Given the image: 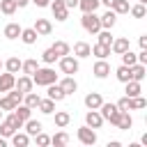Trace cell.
<instances>
[{
  "mask_svg": "<svg viewBox=\"0 0 147 147\" xmlns=\"http://www.w3.org/2000/svg\"><path fill=\"white\" fill-rule=\"evenodd\" d=\"M115 106H117L119 110H129V96H122V99H119Z\"/></svg>",
  "mask_w": 147,
  "mask_h": 147,
  "instance_id": "obj_46",
  "label": "cell"
},
{
  "mask_svg": "<svg viewBox=\"0 0 147 147\" xmlns=\"http://www.w3.org/2000/svg\"><path fill=\"white\" fill-rule=\"evenodd\" d=\"M37 108H39L44 115H53V113H55V101L48 99V96H46V99H39V106H37Z\"/></svg>",
  "mask_w": 147,
  "mask_h": 147,
  "instance_id": "obj_31",
  "label": "cell"
},
{
  "mask_svg": "<svg viewBox=\"0 0 147 147\" xmlns=\"http://www.w3.org/2000/svg\"><path fill=\"white\" fill-rule=\"evenodd\" d=\"M138 2H140V5H147V0H138Z\"/></svg>",
  "mask_w": 147,
  "mask_h": 147,
  "instance_id": "obj_54",
  "label": "cell"
},
{
  "mask_svg": "<svg viewBox=\"0 0 147 147\" xmlns=\"http://www.w3.org/2000/svg\"><path fill=\"white\" fill-rule=\"evenodd\" d=\"M124 85H126V90H124L126 96H138V94H142V85H140L138 80H126Z\"/></svg>",
  "mask_w": 147,
  "mask_h": 147,
  "instance_id": "obj_29",
  "label": "cell"
},
{
  "mask_svg": "<svg viewBox=\"0 0 147 147\" xmlns=\"http://www.w3.org/2000/svg\"><path fill=\"white\" fill-rule=\"evenodd\" d=\"M129 14L133 16V18H145V14H147V9H145V5H131L129 7Z\"/></svg>",
  "mask_w": 147,
  "mask_h": 147,
  "instance_id": "obj_41",
  "label": "cell"
},
{
  "mask_svg": "<svg viewBox=\"0 0 147 147\" xmlns=\"http://www.w3.org/2000/svg\"><path fill=\"white\" fill-rule=\"evenodd\" d=\"M32 83L39 85V87H46V85H51V83H57V74H55V69H51V67H39V69L32 74Z\"/></svg>",
  "mask_w": 147,
  "mask_h": 147,
  "instance_id": "obj_1",
  "label": "cell"
},
{
  "mask_svg": "<svg viewBox=\"0 0 147 147\" xmlns=\"http://www.w3.org/2000/svg\"><path fill=\"white\" fill-rule=\"evenodd\" d=\"M129 48H131V44H129L126 37H117V39H113V44H110V51H113L115 55H122V53L129 51Z\"/></svg>",
  "mask_w": 147,
  "mask_h": 147,
  "instance_id": "obj_12",
  "label": "cell"
},
{
  "mask_svg": "<svg viewBox=\"0 0 147 147\" xmlns=\"http://www.w3.org/2000/svg\"><path fill=\"white\" fill-rule=\"evenodd\" d=\"M14 2H16V7H21V9H23V7H28V5H30V0H14Z\"/></svg>",
  "mask_w": 147,
  "mask_h": 147,
  "instance_id": "obj_51",
  "label": "cell"
},
{
  "mask_svg": "<svg viewBox=\"0 0 147 147\" xmlns=\"http://www.w3.org/2000/svg\"><path fill=\"white\" fill-rule=\"evenodd\" d=\"M14 87L21 92V94H25V92H30L32 87H34V83H32V76H21V78H16V83H14Z\"/></svg>",
  "mask_w": 147,
  "mask_h": 147,
  "instance_id": "obj_14",
  "label": "cell"
},
{
  "mask_svg": "<svg viewBox=\"0 0 147 147\" xmlns=\"http://www.w3.org/2000/svg\"><path fill=\"white\" fill-rule=\"evenodd\" d=\"M131 126H133V117L129 115V110H122L119 122H117V129L119 131H131Z\"/></svg>",
  "mask_w": 147,
  "mask_h": 147,
  "instance_id": "obj_21",
  "label": "cell"
},
{
  "mask_svg": "<svg viewBox=\"0 0 147 147\" xmlns=\"http://www.w3.org/2000/svg\"><path fill=\"white\" fill-rule=\"evenodd\" d=\"M129 7H131V5H129V0H115L110 9L119 16V14H129Z\"/></svg>",
  "mask_w": 147,
  "mask_h": 147,
  "instance_id": "obj_40",
  "label": "cell"
},
{
  "mask_svg": "<svg viewBox=\"0 0 147 147\" xmlns=\"http://www.w3.org/2000/svg\"><path fill=\"white\" fill-rule=\"evenodd\" d=\"M0 69H2V60H0Z\"/></svg>",
  "mask_w": 147,
  "mask_h": 147,
  "instance_id": "obj_55",
  "label": "cell"
},
{
  "mask_svg": "<svg viewBox=\"0 0 147 147\" xmlns=\"http://www.w3.org/2000/svg\"><path fill=\"white\" fill-rule=\"evenodd\" d=\"M129 69H131V80H138V83L145 80V76H147V67H145V64L136 62V64H131Z\"/></svg>",
  "mask_w": 147,
  "mask_h": 147,
  "instance_id": "obj_18",
  "label": "cell"
},
{
  "mask_svg": "<svg viewBox=\"0 0 147 147\" xmlns=\"http://www.w3.org/2000/svg\"><path fill=\"white\" fill-rule=\"evenodd\" d=\"M46 87H48V99H53V101H62V99L67 96L57 83H51V85H46Z\"/></svg>",
  "mask_w": 147,
  "mask_h": 147,
  "instance_id": "obj_23",
  "label": "cell"
},
{
  "mask_svg": "<svg viewBox=\"0 0 147 147\" xmlns=\"http://www.w3.org/2000/svg\"><path fill=\"white\" fill-rule=\"evenodd\" d=\"M0 119H2V110H0Z\"/></svg>",
  "mask_w": 147,
  "mask_h": 147,
  "instance_id": "obj_56",
  "label": "cell"
},
{
  "mask_svg": "<svg viewBox=\"0 0 147 147\" xmlns=\"http://www.w3.org/2000/svg\"><path fill=\"white\" fill-rule=\"evenodd\" d=\"M51 145H55V147H64V145H69V133L57 131V133L51 138Z\"/></svg>",
  "mask_w": 147,
  "mask_h": 147,
  "instance_id": "obj_38",
  "label": "cell"
},
{
  "mask_svg": "<svg viewBox=\"0 0 147 147\" xmlns=\"http://www.w3.org/2000/svg\"><path fill=\"white\" fill-rule=\"evenodd\" d=\"M21 62H23V60H18L16 55H11L7 62H2V67H5L9 74H18V71H21Z\"/></svg>",
  "mask_w": 147,
  "mask_h": 147,
  "instance_id": "obj_28",
  "label": "cell"
},
{
  "mask_svg": "<svg viewBox=\"0 0 147 147\" xmlns=\"http://www.w3.org/2000/svg\"><path fill=\"white\" fill-rule=\"evenodd\" d=\"M39 99H41V96H39L37 92H32V90H30V92H25V94H23V101H21V103H25L28 108H32V110H34V108L39 106Z\"/></svg>",
  "mask_w": 147,
  "mask_h": 147,
  "instance_id": "obj_24",
  "label": "cell"
},
{
  "mask_svg": "<svg viewBox=\"0 0 147 147\" xmlns=\"http://www.w3.org/2000/svg\"><path fill=\"white\" fill-rule=\"evenodd\" d=\"M85 124H87L90 129H101V124H103L101 113H99V110H87V113H85Z\"/></svg>",
  "mask_w": 147,
  "mask_h": 147,
  "instance_id": "obj_10",
  "label": "cell"
},
{
  "mask_svg": "<svg viewBox=\"0 0 147 147\" xmlns=\"http://www.w3.org/2000/svg\"><path fill=\"white\" fill-rule=\"evenodd\" d=\"M80 25H83V30H85V32H90V34H96V32L101 30V23H99L96 11H87V14H83Z\"/></svg>",
  "mask_w": 147,
  "mask_h": 147,
  "instance_id": "obj_4",
  "label": "cell"
},
{
  "mask_svg": "<svg viewBox=\"0 0 147 147\" xmlns=\"http://www.w3.org/2000/svg\"><path fill=\"white\" fill-rule=\"evenodd\" d=\"M32 28H34V32H37L39 37H46V34H51V32H53V23H51L48 18H37Z\"/></svg>",
  "mask_w": 147,
  "mask_h": 147,
  "instance_id": "obj_9",
  "label": "cell"
},
{
  "mask_svg": "<svg viewBox=\"0 0 147 147\" xmlns=\"http://www.w3.org/2000/svg\"><path fill=\"white\" fill-rule=\"evenodd\" d=\"M30 2H34L37 7H48L51 5V0H30Z\"/></svg>",
  "mask_w": 147,
  "mask_h": 147,
  "instance_id": "obj_49",
  "label": "cell"
},
{
  "mask_svg": "<svg viewBox=\"0 0 147 147\" xmlns=\"http://www.w3.org/2000/svg\"><path fill=\"white\" fill-rule=\"evenodd\" d=\"M5 145H7V138H2V136H0V147H5Z\"/></svg>",
  "mask_w": 147,
  "mask_h": 147,
  "instance_id": "obj_53",
  "label": "cell"
},
{
  "mask_svg": "<svg viewBox=\"0 0 147 147\" xmlns=\"http://www.w3.org/2000/svg\"><path fill=\"white\" fill-rule=\"evenodd\" d=\"M99 113H101L103 122H110L113 126H117V122H119V115H122V110H119L115 103H106V101L99 106Z\"/></svg>",
  "mask_w": 147,
  "mask_h": 147,
  "instance_id": "obj_3",
  "label": "cell"
},
{
  "mask_svg": "<svg viewBox=\"0 0 147 147\" xmlns=\"http://www.w3.org/2000/svg\"><path fill=\"white\" fill-rule=\"evenodd\" d=\"M76 136H78V142H83V145H94V142H96V131L90 129L87 124H83V126L76 131Z\"/></svg>",
  "mask_w": 147,
  "mask_h": 147,
  "instance_id": "obj_6",
  "label": "cell"
},
{
  "mask_svg": "<svg viewBox=\"0 0 147 147\" xmlns=\"http://www.w3.org/2000/svg\"><path fill=\"white\" fill-rule=\"evenodd\" d=\"M51 48L55 51V55H57V57H62V55H69V53H71V46H69L67 41H62V39H60V41H55Z\"/></svg>",
  "mask_w": 147,
  "mask_h": 147,
  "instance_id": "obj_35",
  "label": "cell"
},
{
  "mask_svg": "<svg viewBox=\"0 0 147 147\" xmlns=\"http://www.w3.org/2000/svg\"><path fill=\"white\" fill-rule=\"evenodd\" d=\"M11 113H14L18 119H23V122H25V119H30V115H32V108H28L25 103H18V106H16Z\"/></svg>",
  "mask_w": 147,
  "mask_h": 147,
  "instance_id": "obj_37",
  "label": "cell"
},
{
  "mask_svg": "<svg viewBox=\"0 0 147 147\" xmlns=\"http://www.w3.org/2000/svg\"><path fill=\"white\" fill-rule=\"evenodd\" d=\"M96 34H99V44H103V46H110V44H113V39H115V37L110 34V30H103V28H101Z\"/></svg>",
  "mask_w": 147,
  "mask_h": 147,
  "instance_id": "obj_43",
  "label": "cell"
},
{
  "mask_svg": "<svg viewBox=\"0 0 147 147\" xmlns=\"http://www.w3.org/2000/svg\"><path fill=\"white\" fill-rule=\"evenodd\" d=\"M138 62L147 67V48H140V53H138Z\"/></svg>",
  "mask_w": 147,
  "mask_h": 147,
  "instance_id": "obj_47",
  "label": "cell"
},
{
  "mask_svg": "<svg viewBox=\"0 0 147 147\" xmlns=\"http://www.w3.org/2000/svg\"><path fill=\"white\" fill-rule=\"evenodd\" d=\"M16 2L14 0H0V14H5V16H14L16 14Z\"/></svg>",
  "mask_w": 147,
  "mask_h": 147,
  "instance_id": "obj_33",
  "label": "cell"
},
{
  "mask_svg": "<svg viewBox=\"0 0 147 147\" xmlns=\"http://www.w3.org/2000/svg\"><path fill=\"white\" fill-rule=\"evenodd\" d=\"M51 11H53V16H55V21H60V23H64L67 18H69V9L64 7V2L62 0H51Z\"/></svg>",
  "mask_w": 147,
  "mask_h": 147,
  "instance_id": "obj_7",
  "label": "cell"
},
{
  "mask_svg": "<svg viewBox=\"0 0 147 147\" xmlns=\"http://www.w3.org/2000/svg\"><path fill=\"white\" fill-rule=\"evenodd\" d=\"M28 142H30V136L28 133H21V131L11 133V145L14 147H28Z\"/></svg>",
  "mask_w": 147,
  "mask_h": 147,
  "instance_id": "obj_32",
  "label": "cell"
},
{
  "mask_svg": "<svg viewBox=\"0 0 147 147\" xmlns=\"http://www.w3.org/2000/svg\"><path fill=\"white\" fill-rule=\"evenodd\" d=\"M99 2H101V5H103V7H108V9H110V7H113V2H115V0H99Z\"/></svg>",
  "mask_w": 147,
  "mask_h": 147,
  "instance_id": "obj_52",
  "label": "cell"
},
{
  "mask_svg": "<svg viewBox=\"0 0 147 147\" xmlns=\"http://www.w3.org/2000/svg\"><path fill=\"white\" fill-rule=\"evenodd\" d=\"M23 126H25V133H28V136H37V133L41 131V122H39V119H32V117L25 119Z\"/></svg>",
  "mask_w": 147,
  "mask_h": 147,
  "instance_id": "obj_26",
  "label": "cell"
},
{
  "mask_svg": "<svg viewBox=\"0 0 147 147\" xmlns=\"http://www.w3.org/2000/svg\"><path fill=\"white\" fill-rule=\"evenodd\" d=\"M138 44H140V48H147V34H140Z\"/></svg>",
  "mask_w": 147,
  "mask_h": 147,
  "instance_id": "obj_50",
  "label": "cell"
},
{
  "mask_svg": "<svg viewBox=\"0 0 147 147\" xmlns=\"http://www.w3.org/2000/svg\"><path fill=\"white\" fill-rule=\"evenodd\" d=\"M115 78H117L119 83H126V80H131V69H129L126 64H119V67L115 69Z\"/></svg>",
  "mask_w": 147,
  "mask_h": 147,
  "instance_id": "obj_36",
  "label": "cell"
},
{
  "mask_svg": "<svg viewBox=\"0 0 147 147\" xmlns=\"http://www.w3.org/2000/svg\"><path fill=\"white\" fill-rule=\"evenodd\" d=\"M25 46H32V44H37V39H39V34L34 32V28H23L21 30V37H18Z\"/></svg>",
  "mask_w": 147,
  "mask_h": 147,
  "instance_id": "obj_16",
  "label": "cell"
},
{
  "mask_svg": "<svg viewBox=\"0 0 147 147\" xmlns=\"http://www.w3.org/2000/svg\"><path fill=\"white\" fill-rule=\"evenodd\" d=\"M62 2H64L67 9H76V7H78V0H62Z\"/></svg>",
  "mask_w": 147,
  "mask_h": 147,
  "instance_id": "obj_48",
  "label": "cell"
},
{
  "mask_svg": "<svg viewBox=\"0 0 147 147\" xmlns=\"http://www.w3.org/2000/svg\"><path fill=\"white\" fill-rule=\"evenodd\" d=\"M92 74H94L96 78H108V76H110V64H108L106 60H96Z\"/></svg>",
  "mask_w": 147,
  "mask_h": 147,
  "instance_id": "obj_13",
  "label": "cell"
},
{
  "mask_svg": "<svg viewBox=\"0 0 147 147\" xmlns=\"http://www.w3.org/2000/svg\"><path fill=\"white\" fill-rule=\"evenodd\" d=\"M90 55H94L96 60H106L108 55H110V46H103V44H94V46H90Z\"/></svg>",
  "mask_w": 147,
  "mask_h": 147,
  "instance_id": "obj_17",
  "label": "cell"
},
{
  "mask_svg": "<svg viewBox=\"0 0 147 147\" xmlns=\"http://www.w3.org/2000/svg\"><path fill=\"white\" fill-rule=\"evenodd\" d=\"M83 103H85V108H87V110H99V106L103 103V96H101L99 92H90V94H85Z\"/></svg>",
  "mask_w": 147,
  "mask_h": 147,
  "instance_id": "obj_8",
  "label": "cell"
},
{
  "mask_svg": "<svg viewBox=\"0 0 147 147\" xmlns=\"http://www.w3.org/2000/svg\"><path fill=\"white\" fill-rule=\"evenodd\" d=\"M99 23H101V28H103V30H113V28H115V23H117V14H115L113 9H108L106 14H101V16H99Z\"/></svg>",
  "mask_w": 147,
  "mask_h": 147,
  "instance_id": "obj_11",
  "label": "cell"
},
{
  "mask_svg": "<svg viewBox=\"0 0 147 147\" xmlns=\"http://www.w3.org/2000/svg\"><path fill=\"white\" fill-rule=\"evenodd\" d=\"M34 140H37V145H39V147H48V145H51V138H48L44 131H39V133L34 136Z\"/></svg>",
  "mask_w": 147,
  "mask_h": 147,
  "instance_id": "obj_45",
  "label": "cell"
},
{
  "mask_svg": "<svg viewBox=\"0 0 147 147\" xmlns=\"http://www.w3.org/2000/svg\"><path fill=\"white\" fill-rule=\"evenodd\" d=\"M142 108H147V99L145 96H129V110H142Z\"/></svg>",
  "mask_w": 147,
  "mask_h": 147,
  "instance_id": "obj_30",
  "label": "cell"
},
{
  "mask_svg": "<svg viewBox=\"0 0 147 147\" xmlns=\"http://www.w3.org/2000/svg\"><path fill=\"white\" fill-rule=\"evenodd\" d=\"M21 30H23V28H21L18 23H7V25H5V37H7V39H18V37H21Z\"/></svg>",
  "mask_w": 147,
  "mask_h": 147,
  "instance_id": "obj_27",
  "label": "cell"
},
{
  "mask_svg": "<svg viewBox=\"0 0 147 147\" xmlns=\"http://www.w3.org/2000/svg\"><path fill=\"white\" fill-rule=\"evenodd\" d=\"M99 0H78V9L83 11V14H87V11H96L99 9Z\"/></svg>",
  "mask_w": 147,
  "mask_h": 147,
  "instance_id": "obj_34",
  "label": "cell"
},
{
  "mask_svg": "<svg viewBox=\"0 0 147 147\" xmlns=\"http://www.w3.org/2000/svg\"><path fill=\"white\" fill-rule=\"evenodd\" d=\"M78 69H80V64H78V57L76 55H62L60 57V71L62 74L74 76V74H78Z\"/></svg>",
  "mask_w": 147,
  "mask_h": 147,
  "instance_id": "obj_5",
  "label": "cell"
},
{
  "mask_svg": "<svg viewBox=\"0 0 147 147\" xmlns=\"http://www.w3.org/2000/svg\"><path fill=\"white\" fill-rule=\"evenodd\" d=\"M74 55L80 60V57H90V44L87 41H76L74 44Z\"/></svg>",
  "mask_w": 147,
  "mask_h": 147,
  "instance_id": "obj_22",
  "label": "cell"
},
{
  "mask_svg": "<svg viewBox=\"0 0 147 147\" xmlns=\"http://www.w3.org/2000/svg\"><path fill=\"white\" fill-rule=\"evenodd\" d=\"M119 57H122V64H126V67H131V64H136V62H138V55H136L131 48H129V51H124Z\"/></svg>",
  "mask_w": 147,
  "mask_h": 147,
  "instance_id": "obj_42",
  "label": "cell"
},
{
  "mask_svg": "<svg viewBox=\"0 0 147 147\" xmlns=\"http://www.w3.org/2000/svg\"><path fill=\"white\" fill-rule=\"evenodd\" d=\"M37 69H39V62H37L34 57H28V60H23V62H21V71H23L25 76H32Z\"/></svg>",
  "mask_w": 147,
  "mask_h": 147,
  "instance_id": "obj_20",
  "label": "cell"
},
{
  "mask_svg": "<svg viewBox=\"0 0 147 147\" xmlns=\"http://www.w3.org/2000/svg\"><path fill=\"white\" fill-rule=\"evenodd\" d=\"M14 83H16V76L14 74H0V92H9L11 87H14Z\"/></svg>",
  "mask_w": 147,
  "mask_h": 147,
  "instance_id": "obj_19",
  "label": "cell"
},
{
  "mask_svg": "<svg viewBox=\"0 0 147 147\" xmlns=\"http://www.w3.org/2000/svg\"><path fill=\"white\" fill-rule=\"evenodd\" d=\"M57 85L62 87V92H64L67 96H69V94H74V92L78 90V83H76V78H74V76H64V78H62Z\"/></svg>",
  "mask_w": 147,
  "mask_h": 147,
  "instance_id": "obj_15",
  "label": "cell"
},
{
  "mask_svg": "<svg viewBox=\"0 0 147 147\" xmlns=\"http://www.w3.org/2000/svg\"><path fill=\"white\" fill-rule=\"evenodd\" d=\"M55 60H60V57L55 55V51H53V48H46V51L41 53V62H44V64H53Z\"/></svg>",
  "mask_w": 147,
  "mask_h": 147,
  "instance_id": "obj_44",
  "label": "cell"
},
{
  "mask_svg": "<svg viewBox=\"0 0 147 147\" xmlns=\"http://www.w3.org/2000/svg\"><path fill=\"white\" fill-rule=\"evenodd\" d=\"M53 119H55V126H57V129H64V126H69V122H71V115H69L67 110H57Z\"/></svg>",
  "mask_w": 147,
  "mask_h": 147,
  "instance_id": "obj_25",
  "label": "cell"
},
{
  "mask_svg": "<svg viewBox=\"0 0 147 147\" xmlns=\"http://www.w3.org/2000/svg\"><path fill=\"white\" fill-rule=\"evenodd\" d=\"M18 129H23V119H18L14 113H9V115L0 122V136H2V138H11V133H16Z\"/></svg>",
  "mask_w": 147,
  "mask_h": 147,
  "instance_id": "obj_2",
  "label": "cell"
},
{
  "mask_svg": "<svg viewBox=\"0 0 147 147\" xmlns=\"http://www.w3.org/2000/svg\"><path fill=\"white\" fill-rule=\"evenodd\" d=\"M16 106H18V103H16V101H14L9 94H5V96L0 99V110H2V113H5V110H7V113H11Z\"/></svg>",
  "mask_w": 147,
  "mask_h": 147,
  "instance_id": "obj_39",
  "label": "cell"
}]
</instances>
